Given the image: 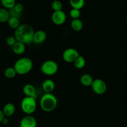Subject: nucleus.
<instances>
[{
  "label": "nucleus",
  "mask_w": 127,
  "mask_h": 127,
  "mask_svg": "<svg viewBox=\"0 0 127 127\" xmlns=\"http://www.w3.org/2000/svg\"><path fill=\"white\" fill-rule=\"evenodd\" d=\"M19 126L20 127H37V121L34 117L27 115L22 118Z\"/></svg>",
  "instance_id": "nucleus-9"
},
{
  "label": "nucleus",
  "mask_w": 127,
  "mask_h": 127,
  "mask_svg": "<svg viewBox=\"0 0 127 127\" xmlns=\"http://www.w3.org/2000/svg\"><path fill=\"white\" fill-rule=\"evenodd\" d=\"M24 5L22 4V3L16 4V5H15L14 7V9L17 12H19V13H22V12L24 10Z\"/></svg>",
  "instance_id": "nucleus-27"
},
{
  "label": "nucleus",
  "mask_w": 127,
  "mask_h": 127,
  "mask_svg": "<svg viewBox=\"0 0 127 127\" xmlns=\"http://www.w3.org/2000/svg\"><path fill=\"white\" fill-rule=\"evenodd\" d=\"M51 7L54 11H61L62 9V3L59 0H54L52 2Z\"/></svg>",
  "instance_id": "nucleus-23"
},
{
  "label": "nucleus",
  "mask_w": 127,
  "mask_h": 127,
  "mask_svg": "<svg viewBox=\"0 0 127 127\" xmlns=\"http://www.w3.org/2000/svg\"><path fill=\"white\" fill-rule=\"evenodd\" d=\"M7 24L11 29L16 30L21 25L19 19L14 17H10L7 21Z\"/></svg>",
  "instance_id": "nucleus-17"
},
{
  "label": "nucleus",
  "mask_w": 127,
  "mask_h": 127,
  "mask_svg": "<svg viewBox=\"0 0 127 127\" xmlns=\"http://www.w3.org/2000/svg\"><path fill=\"white\" fill-rule=\"evenodd\" d=\"M47 38V34L46 32L42 30H39L34 32L32 42L35 44H41L45 42Z\"/></svg>",
  "instance_id": "nucleus-10"
},
{
  "label": "nucleus",
  "mask_w": 127,
  "mask_h": 127,
  "mask_svg": "<svg viewBox=\"0 0 127 127\" xmlns=\"http://www.w3.org/2000/svg\"><path fill=\"white\" fill-rule=\"evenodd\" d=\"M55 86V83L52 79H46L42 84V89L45 93H52Z\"/></svg>",
  "instance_id": "nucleus-13"
},
{
  "label": "nucleus",
  "mask_w": 127,
  "mask_h": 127,
  "mask_svg": "<svg viewBox=\"0 0 127 127\" xmlns=\"http://www.w3.org/2000/svg\"><path fill=\"white\" fill-rule=\"evenodd\" d=\"M22 91L26 97H30L36 99L37 98V93L35 87L31 84H26L22 88Z\"/></svg>",
  "instance_id": "nucleus-11"
},
{
  "label": "nucleus",
  "mask_w": 127,
  "mask_h": 127,
  "mask_svg": "<svg viewBox=\"0 0 127 127\" xmlns=\"http://www.w3.org/2000/svg\"><path fill=\"white\" fill-rule=\"evenodd\" d=\"M1 1H0V7H1Z\"/></svg>",
  "instance_id": "nucleus-30"
},
{
  "label": "nucleus",
  "mask_w": 127,
  "mask_h": 127,
  "mask_svg": "<svg viewBox=\"0 0 127 127\" xmlns=\"http://www.w3.org/2000/svg\"><path fill=\"white\" fill-rule=\"evenodd\" d=\"M21 109L26 115H31L37 109L36 99L30 97H25L21 102Z\"/></svg>",
  "instance_id": "nucleus-4"
},
{
  "label": "nucleus",
  "mask_w": 127,
  "mask_h": 127,
  "mask_svg": "<svg viewBox=\"0 0 127 127\" xmlns=\"http://www.w3.org/2000/svg\"><path fill=\"white\" fill-rule=\"evenodd\" d=\"M5 117L4 115L3 112H2V110H0V123L2 122V120H3L4 118Z\"/></svg>",
  "instance_id": "nucleus-29"
},
{
  "label": "nucleus",
  "mask_w": 127,
  "mask_h": 127,
  "mask_svg": "<svg viewBox=\"0 0 127 127\" xmlns=\"http://www.w3.org/2000/svg\"><path fill=\"white\" fill-rule=\"evenodd\" d=\"M67 19V16L64 11L62 10L54 11L51 16V20L54 24L57 26H61L64 24Z\"/></svg>",
  "instance_id": "nucleus-8"
},
{
  "label": "nucleus",
  "mask_w": 127,
  "mask_h": 127,
  "mask_svg": "<svg viewBox=\"0 0 127 127\" xmlns=\"http://www.w3.org/2000/svg\"><path fill=\"white\" fill-rule=\"evenodd\" d=\"M9 14L10 17H14L19 19L20 16H21V13L17 12V11L14 9V7L11 9H9Z\"/></svg>",
  "instance_id": "nucleus-26"
},
{
  "label": "nucleus",
  "mask_w": 127,
  "mask_h": 127,
  "mask_svg": "<svg viewBox=\"0 0 127 127\" xmlns=\"http://www.w3.org/2000/svg\"><path fill=\"white\" fill-rule=\"evenodd\" d=\"M79 55V52L75 48H68L64 51L62 58L67 63H73Z\"/></svg>",
  "instance_id": "nucleus-7"
},
{
  "label": "nucleus",
  "mask_w": 127,
  "mask_h": 127,
  "mask_svg": "<svg viewBox=\"0 0 127 127\" xmlns=\"http://www.w3.org/2000/svg\"><path fill=\"white\" fill-rule=\"evenodd\" d=\"M12 49L15 54L21 55L23 54L26 51V45L22 42L17 41L12 47Z\"/></svg>",
  "instance_id": "nucleus-14"
},
{
  "label": "nucleus",
  "mask_w": 127,
  "mask_h": 127,
  "mask_svg": "<svg viewBox=\"0 0 127 127\" xmlns=\"http://www.w3.org/2000/svg\"><path fill=\"white\" fill-rule=\"evenodd\" d=\"M70 16L73 19H79V17L80 16V11L77 9L72 8L70 11Z\"/></svg>",
  "instance_id": "nucleus-24"
},
{
  "label": "nucleus",
  "mask_w": 127,
  "mask_h": 127,
  "mask_svg": "<svg viewBox=\"0 0 127 127\" xmlns=\"http://www.w3.org/2000/svg\"><path fill=\"white\" fill-rule=\"evenodd\" d=\"M16 42H17V40H16L14 36H9L6 38V43H7V45L10 46V47H12Z\"/></svg>",
  "instance_id": "nucleus-25"
},
{
  "label": "nucleus",
  "mask_w": 127,
  "mask_h": 127,
  "mask_svg": "<svg viewBox=\"0 0 127 127\" xmlns=\"http://www.w3.org/2000/svg\"><path fill=\"white\" fill-rule=\"evenodd\" d=\"M69 2L72 8L80 9L85 4V0H69Z\"/></svg>",
  "instance_id": "nucleus-20"
},
{
  "label": "nucleus",
  "mask_w": 127,
  "mask_h": 127,
  "mask_svg": "<svg viewBox=\"0 0 127 127\" xmlns=\"http://www.w3.org/2000/svg\"><path fill=\"white\" fill-rule=\"evenodd\" d=\"M75 67L77 69H82L85 67L86 64V61L83 56L79 55L77 59L73 62Z\"/></svg>",
  "instance_id": "nucleus-18"
},
{
  "label": "nucleus",
  "mask_w": 127,
  "mask_h": 127,
  "mask_svg": "<svg viewBox=\"0 0 127 127\" xmlns=\"http://www.w3.org/2000/svg\"><path fill=\"white\" fill-rule=\"evenodd\" d=\"M57 105V97L52 93H45L40 99V107L43 111L51 112Z\"/></svg>",
  "instance_id": "nucleus-2"
},
{
  "label": "nucleus",
  "mask_w": 127,
  "mask_h": 127,
  "mask_svg": "<svg viewBox=\"0 0 127 127\" xmlns=\"http://www.w3.org/2000/svg\"><path fill=\"white\" fill-rule=\"evenodd\" d=\"M59 66L55 61L49 60L42 64L41 66V71L46 76H53L57 72Z\"/></svg>",
  "instance_id": "nucleus-5"
},
{
  "label": "nucleus",
  "mask_w": 127,
  "mask_h": 127,
  "mask_svg": "<svg viewBox=\"0 0 127 127\" xmlns=\"http://www.w3.org/2000/svg\"><path fill=\"white\" fill-rule=\"evenodd\" d=\"M92 89L93 91L97 95H103L107 91V84L102 79L97 78L93 80L92 83Z\"/></svg>",
  "instance_id": "nucleus-6"
},
{
  "label": "nucleus",
  "mask_w": 127,
  "mask_h": 127,
  "mask_svg": "<svg viewBox=\"0 0 127 127\" xmlns=\"http://www.w3.org/2000/svg\"><path fill=\"white\" fill-rule=\"evenodd\" d=\"M33 68L32 61L27 57H22L19 58L15 62L14 68L17 74L24 75L27 74L32 70Z\"/></svg>",
  "instance_id": "nucleus-3"
},
{
  "label": "nucleus",
  "mask_w": 127,
  "mask_h": 127,
  "mask_svg": "<svg viewBox=\"0 0 127 127\" xmlns=\"http://www.w3.org/2000/svg\"><path fill=\"white\" fill-rule=\"evenodd\" d=\"M93 80L94 79H93V77L89 74H83V75L81 76L80 79L81 84L85 87L91 86Z\"/></svg>",
  "instance_id": "nucleus-15"
},
{
  "label": "nucleus",
  "mask_w": 127,
  "mask_h": 127,
  "mask_svg": "<svg viewBox=\"0 0 127 127\" xmlns=\"http://www.w3.org/2000/svg\"><path fill=\"white\" fill-rule=\"evenodd\" d=\"M34 32L32 26L27 24H22L15 30L14 36L18 42L30 45L32 43Z\"/></svg>",
  "instance_id": "nucleus-1"
},
{
  "label": "nucleus",
  "mask_w": 127,
  "mask_h": 127,
  "mask_svg": "<svg viewBox=\"0 0 127 127\" xmlns=\"http://www.w3.org/2000/svg\"><path fill=\"white\" fill-rule=\"evenodd\" d=\"M10 17L9 11L5 8L0 7V23L6 22Z\"/></svg>",
  "instance_id": "nucleus-19"
},
{
  "label": "nucleus",
  "mask_w": 127,
  "mask_h": 127,
  "mask_svg": "<svg viewBox=\"0 0 127 127\" xmlns=\"http://www.w3.org/2000/svg\"><path fill=\"white\" fill-rule=\"evenodd\" d=\"M71 28L76 32H79L82 31L83 29V22L79 19H72L70 23Z\"/></svg>",
  "instance_id": "nucleus-16"
},
{
  "label": "nucleus",
  "mask_w": 127,
  "mask_h": 127,
  "mask_svg": "<svg viewBox=\"0 0 127 127\" xmlns=\"http://www.w3.org/2000/svg\"><path fill=\"white\" fill-rule=\"evenodd\" d=\"M2 111L6 117H9L14 114L16 112V107L12 103H7L4 105Z\"/></svg>",
  "instance_id": "nucleus-12"
},
{
  "label": "nucleus",
  "mask_w": 127,
  "mask_h": 127,
  "mask_svg": "<svg viewBox=\"0 0 127 127\" xmlns=\"http://www.w3.org/2000/svg\"><path fill=\"white\" fill-rule=\"evenodd\" d=\"M17 73L14 67H8L4 71V76L8 79H12L16 76Z\"/></svg>",
  "instance_id": "nucleus-22"
},
{
  "label": "nucleus",
  "mask_w": 127,
  "mask_h": 127,
  "mask_svg": "<svg viewBox=\"0 0 127 127\" xmlns=\"http://www.w3.org/2000/svg\"><path fill=\"white\" fill-rule=\"evenodd\" d=\"M1 5L6 9H11L16 5V0H0Z\"/></svg>",
  "instance_id": "nucleus-21"
},
{
  "label": "nucleus",
  "mask_w": 127,
  "mask_h": 127,
  "mask_svg": "<svg viewBox=\"0 0 127 127\" xmlns=\"http://www.w3.org/2000/svg\"><path fill=\"white\" fill-rule=\"evenodd\" d=\"M1 123H2V124H4V125H7V124H9L8 119H7V117H5L3 119V120H2V122H1Z\"/></svg>",
  "instance_id": "nucleus-28"
}]
</instances>
